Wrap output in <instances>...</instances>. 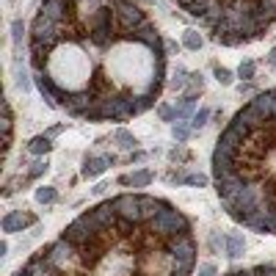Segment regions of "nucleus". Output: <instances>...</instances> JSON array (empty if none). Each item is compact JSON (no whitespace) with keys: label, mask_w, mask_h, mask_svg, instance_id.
<instances>
[{"label":"nucleus","mask_w":276,"mask_h":276,"mask_svg":"<svg viewBox=\"0 0 276 276\" xmlns=\"http://www.w3.org/2000/svg\"><path fill=\"white\" fill-rule=\"evenodd\" d=\"M28 61L44 103L83 121H130L166 88V47L136 0H42Z\"/></svg>","instance_id":"1"},{"label":"nucleus","mask_w":276,"mask_h":276,"mask_svg":"<svg viewBox=\"0 0 276 276\" xmlns=\"http://www.w3.org/2000/svg\"><path fill=\"white\" fill-rule=\"evenodd\" d=\"M196 235L163 196L119 193L83 210L11 276H193Z\"/></svg>","instance_id":"2"},{"label":"nucleus","mask_w":276,"mask_h":276,"mask_svg":"<svg viewBox=\"0 0 276 276\" xmlns=\"http://www.w3.org/2000/svg\"><path fill=\"white\" fill-rule=\"evenodd\" d=\"M213 185L235 224L276 235V88L254 94L218 133Z\"/></svg>","instance_id":"3"},{"label":"nucleus","mask_w":276,"mask_h":276,"mask_svg":"<svg viewBox=\"0 0 276 276\" xmlns=\"http://www.w3.org/2000/svg\"><path fill=\"white\" fill-rule=\"evenodd\" d=\"M224 47L259 42L276 22V0H174Z\"/></svg>","instance_id":"4"},{"label":"nucleus","mask_w":276,"mask_h":276,"mask_svg":"<svg viewBox=\"0 0 276 276\" xmlns=\"http://www.w3.org/2000/svg\"><path fill=\"white\" fill-rule=\"evenodd\" d=\"M36 224V216L28 213V210H14L9 216L3 218V232L6 235H14V232H22L25 226H34Z\"/></svg>","instance_id":"5"},{"label":"nucleus","mask_w":276,"mask_h":276,"mask_svg":"<svg viewBox=\"0 0 276 276\" xmlns=\"http://www.w3.org/2000/svg\"><path fill=\"white\" fill-rule=\"evenodd\" d=\"M116 157L113 155H91L83 160V169H80V177L83 180H94V177H100V174H105V169L113 163Z\"/></svg>","instance_id":"6"},{"label":"nucleus","mask_w":276,"mask_h":276,"mask_svg":"<svg viewBox=\"0 0 276 276\" xmlns=\"http://www.w3.org/2000/svg\"><path fill=\"white\" fill-rule=\"evenodd\" d=\"M155 180V174L149 172V169H141V172L136 174H124V177H119V185H133V188H147L149 182Z\"/></svg>","instance_id":"7"},{"label":"nucleus","mask_w":276,"mask_h":276,"mask_svg":"<svg viewBox=\"0 0 276 276\" xmlns=\"http://www.w3.org/2000/svg\"><path fill=\"white\" fill-rule=\"evenodd\" d=\"M224 276H276V262H265V265H251V268H238Z\"/></svg>","instance_id":"8"},{"label":"nucleus","mask_w":276,"mask_h":276,"mask_svg":"<svg viewBox=\"0 0 276 276\" xmlns=\"http://www.w3.org/2000/svg\"><path fill=\"white\" fill-rule=\"evenodd\" d=\"M226 257L229 259H238L243 257V251H246V243H243V235L232 232V235H226Z\"/></svg>","instance_id":"9"},{"label":"nucleus","mask_w":276,"mask_h":276,"mask_svg":"<svg viewBox=\"0 0 276 276\" xmlns=\"http://www.w3.org/2000/svg\"><path fill=\"white\" fill-rule=\"evenodd\" d=\"M3 111H6V119H3V127H6V144H3V152L9 155L11 138H14V113H11V103H9V100L3 103Z\"/></svg>","instance_id":"10"},{"label":"nucleus","mask_w":276,"mask_h":276,"mask_svg":"<svg viewBox=\"0 0 276 276\" xmlns=\"http://www.w3.org/2000/svg\"><path fill=\"white\" fill-rule=\"evenodd\" d=\"M52 149V141H50V136H36V138H31V144H28V152L31 155H47Z\"/></svg>","instance_id":"11"},{"label":"nucleus","mask_w":276,"mask_h":276,"mask_svg":"<svg viewBox=\"0 0 276 276\" xmlns=\"http://www.w3.org/2000/svg\"><path fill=\"white\" fill-rule=\"evenodd\" d=\"M113 141H116V144H119L121 149H136V147H138L136 136H133V133H127L124 127H119L116 133H113Z\"/></svg>","instance_id":"12"},{"label":"nucleus","mask_w":276,"mask_h":276,"mask_svg":"<svg viewBox=\"0 0 276 276\" xmlns=\"http://www.w3.org/2000/svg\"><path fill=\"white\" fill-rule=\"evenodd\" d=\"M58 199V190L50 188V185H42V188H36V202L39 205H52Z\"/></svg>","instance_id":"13"},{"label":"nucleus","mask_w":276,"mask_h":276,"mask_svg":"<svg viewBox=\"0 0 276 276\" xmlns=\"http://www.w3.org/2000/svg\"><path fill=\"white\" fill-rule=\"evenodd\" d=\"M193 105H196V97H193V94H185V97H182L180 105H177V111H174V113H177V119H185V116L193 111Z\"/></svg>","instance_id":"14"},{"label":"nucleus","mask_w":276,"mask_h":276,"mask_svg":"<svg viewBox=\"0 0 276 276\" xmlns=\"http://www.w3.org/2000/svg\"><path fill=\"white\" fill-rule=\"evenodd\" d=\"M182 44H185L188 50H199V47L205 44V39L199 36V31H185V34H182Z\"/></svg>","instance_id":"15"},{"label":"nucleus","mask_w":276,"mask_h":276,"mask_svg":"<svg viewBox=\"0 0 276 276\" xmlns=\"http://www.w3.org/2000/svg\"><path fill=\"white\" fill-rule=\"evenodd\" d=\"M254 75H257V64H254V61H241V67H238V78L251 80Z\"/></svg>","instance_id":"16"},{"label":"nucleus","mask_w":276,"mask_h":276,"mask_svg":"<svg viewBox=\"0 0 276 276\" xmlns=\"http://www.w3.org/2000/svg\"><path fill=\"white\" fill-rule=\"evenodd\" d=\"M213 75H216V80L221 83V86H232V72H229L226 67H216Z\"/></svg>","instance_id":"17"},{"label":"nucleus","mask_w":276,"mask_h":276,"mask_svg":"<svg viewBox=\"0 0 276 276\" xmlns=\"http://www.w3.org/2000/svg\"><path fill=\"white\" fill-rule=\"evenodd\" d=\"M47 160H36L34 166H31V169H28V180H36V177H42L44 172H47Z\"/></svg>","instance_id":"18"},{"label":"nucleus","mask_w":276,"mask_h":276,"mask_svg":"<svg viewBox=\"0 0 276 276\" xmlns=\"http://www.w3.org/2000/svg\"><path fill=\"white\" fill-rule=\"evenodd\" d=\"M207 119H210V111H207V108H202L199 113H193V119H190V127H193V130L205 127V124H207Z\"/></svg>","instance_id":"19"},{"label":"nucleus","mask_w":276,"mask_h":276,"mask_svg":"<svg viewBox=\"0 0 276 276\" xmlns=\"http://www.w3.org/2000/svg\"><path fill=\"white\" fill-rule=\"evenodd\" d=\"M188 133H190V127H185V124H177V127L172 130V136H174V141H185V138H188Z\"/></svg>","instance_id":"20"},{"label":"nucleus","mask_w":276,"mask_h":276,"mask_svg":"<svg viewBox=\"0 0 276 276\" xmlns=\"http://www.w3.org/2000/svg\"><path fill=\"white\" fill-rule=\"evenodd\" d=\"M157 113H160V119H163V121H172L174 116H177V113L169 108V105H157Z\"/></svg>","instance_id":"21"},{"label":"nucleus","mask_w":276,"mask_h":276,"mask_svg":"<svg viewBox=\"0 0 276 276\" xmlns=\"http://www.w3.org/2000/svg\"><path fill=\"white\" fill-rule=\"evenodd\" d=\"M216 265L213 262H205V265H199V276H216Z\"/></svg>","instance_id":"22"},{"label":"nucleus","mask_w":276,"mask_h":276,"mask_svg":"<svg viewBox=\"0 0 276 276\" xmlns=\"http://www.w3.org/2000/svg\"><path fill=\"white\" fill-rule=\"evenodd\" d=\"M22 31H25V28H22V22L17 19V22H14V42L17 44H19V39H22Z\"/></svg>","instance_id":"23"},{"label":"nucleus","mask_w":276,"mask_h":276,"mask_svg":"<svg viewBox=\"0 0 276 276\" xmlns=\"http://www.w3.org/2000/svg\"><path fill=\"white\" fill-rule=\"evenodd\" d=\"M105 188H108V185H105V182H100V185H94L91 190H94L97 196H103V193H105Z\"/></svg>","instance_id":"24"},{"label":"nucleus","mask_w":276,"mask_h":276,"mask_svg":"<svg viewBox=\"0 0 276 276\" xmlns=\"http://www.w3.org/2000/svg\"><path fill=\"white\" fill-rule=\"evenodd\" d=\"M268 64H271V67L276 69V47H274V50H271V52H268Z\"/></svg>","instance_id":"25"}]
</instances>
